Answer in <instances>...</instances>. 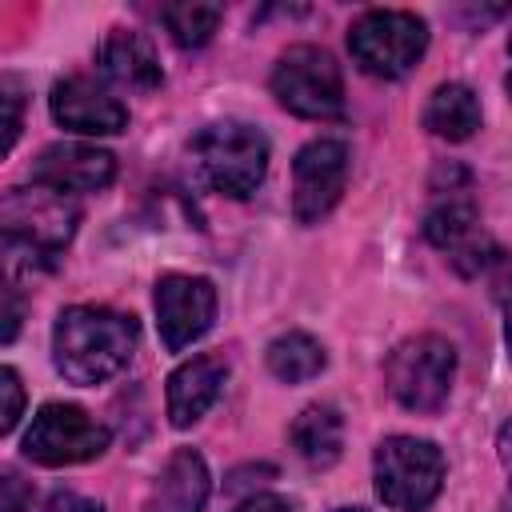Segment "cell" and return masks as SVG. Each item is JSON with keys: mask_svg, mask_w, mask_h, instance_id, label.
Instances as JSON below:
<instances>
[{"mask_svg": "<svg viewBox=\"0 0 512 512\" xmlns=\"http://www.w3.org/2000/svg\"><path fill=\"white\" fill-rule=\"evenodd\" d=\"M136 320L116 308L76 304L64 308L52 328V360L72 384H104L120 368H128L136 352Z\"/></svg>", "mask_w": 512, "mask_h": 512, "instance_id": "6da1fadb", "label": "cell"}, {"mask_svg": "<svg viewBox=\"0 0 512 512\" xmlns=\"http://www.w3.org/2000/svg\"><path fill=\"white\" fill-rule=\"evenodd\" d=\"M112 176H116L112 152L88 144H48L32 164V184L56 188L64 196L100 192L104 184H112Z\"/></svg>", "mask_w": 512, "mask_h": 512, "instance_id": "4fadbf2b", "label": "cell"}, {"mask_svg": "<svg viewBox=\"0 0 512 512\" xmlns=\"http://www.w3.org/2000/svg\"><path fill=\"white\" fill-rule=\"evenodd\" d=\"M508 60H512V36H508ZM504 84H508V92H512V64H508V76H504Z\"/></svg>", "mask_w": 512, "mask_h": 512, "instance_id": "f1b7e54d", "label": "cell"}, {"mask_svg": "<svg viewBox=\"0 0 512 512\" xmlns=\"http://www.w3.org/2000/svg\"><path fill=\"white\" fill-rule=\"evenodd\" d=\"M0 392H4L0 428H4V432H12V428H16V420H20V408H24V388H20L16 368H4V372H0Z\"/></svg>", "mask_w": 512, "mask_h": 512, "instance_id": "44dd1931", "label": "cell"}, {"mask_svg": "<svg viewBox=\"0 0 512 512\" xmlns=\"http://www.w3.org/2000/svg\"><path fill=\"white\" fill-rule=\"evenodd\" d=\"M4 300H8V312H4V344H8V340H16V328H20V296L12 284L4 288Z\"/></svg>", "mask_w": 512, "mask_h": 512, "instance_id": "d4e9b609", "label": "cell"}, {"mask_svg": "<svg viewBox=\"0 0 512 512\" xmlns=\"http://www.w3.org/2000/svg\"><path fill=\"white\" fill-rule=\"evenodd\" d=\"M80 220V208L72 196L32 184V188H8L0 200V224H4V248L12 260L52 264L64 244L72 240Z\"/></svg>", "mask_w": 512, "mask_h": 512, "instance_id": "7a4b0ae2", "label": "cell"}, {"mask_svg": "<svg viewBox=\"0 0 512 512\" xmlns=\"http://www.w3.org/2000/svg\"><path fill=\"white\" fill-rule=\"evenodd\" d=\"M384 376H388V392L408 412H436L452 392L456 352H452V344L444 336H432V332L408 336L388 356Z\"/></svg>", "mask_w": 512, "mask_h": 512, "instance_id": "52a82bcc", "label": "cell"}, {"mask_svg": "<svg viewBox=\"0 0 512 512\" xmlns=\"http://www.w3.org/2000/svg\"><path fill=\"white\" fill-rule=\"evenodd\" d=\"M108 448V428L76 404H44L24 432V456L44 468L84 464Z\"/></svg>", "mask_w": 512, "mask_h": 512, "instance_id": "ba28073f", "label": "cell"}, {"mask_svg": "<svg viewBox=\"0 0 512 512\" xmlns=\"http://www.w3.org/2000/svg\"><path fill=\"white\" fill-rule=\"evenodd\" d=\"M428 48V28L420 16L400 8H372L348 32V52L360 72L376 80H400Z\"/></svg>", "mask_w": 512, "mask_h": 512, "instance_id": "277c9868", "label": "cell"}, {"mask_svg": "<svg viewBox=\"0 0 512 512\" xmlns=\"http://www.w3.org/2000/svg\"><path fill=\"white\" fill-rule=\"evenodd\" d=\"M196 160L204 180L224 192V196H252L268 172V140L260 128L240 124V120H220L208 124L196 136Z\"/></svg>", "mask_w": 512, "mask_h": 512, "instance_id": "5b68a950", "label": "cell"}, {"mask_svg": "<svg viewBox=\"0 0 512 512\" xmlns=\"http://www.w3.org/2000/svg\"><path fill=\"white\" fill-rule=\"evenodd\" d=\"M376 496L396 512H424L444 484V456L432 440L388 436L372 460Z\"/></svg>", "mask_w": 512, "mask_h": 512, "instance_id": "3957f363", "label": "cell"}, {"mask_svg": "<svg viewBox=\"0 0 512 512\" xmlns=\"http://www.w3.org/2000/svg\"><path fill=\"white\" fill-rule=\"evenodd\" d=\"M228 376V364L220 356H192L168 376V420L176 428L196 424L212 400L220 396V384Z\"/></svg>", "mask_w": 512, "mask_h": 512, "instance_id": "5bb4252c", "label": "cell"}, {"mask_svg": "<svg viewBox=\"0 0 512 512\" xmlns=\"http://www.w3.org/2000/svg\"><path fill=\"white\" fill-rule=\"evenodd\" d=\"M424 236H428V240L452 260V268L464 272V276H476V272H484V268L496 260V244H492V236L484 232V224H480V216H476V208H472L468 196H448V200H440V204L428 212V220H424Z\"/></svg>", "mask_w": 512, "mask_h": 512, "instance_id": "8fae6325", "label": "cell"}, {"mask_svg": "<svg viewBox=\"0 0 512 512\" xmlns=\"http://www.w3.org/2000/svg\"><path fill=\"white\" fill-rule=\"evenodd\" d=\"M204 500H208V464L192 448H180L152 484L144 512H204Z\"/></svg>", "mask_w": 512, "mask_h": 512, "instance_id": "9a60e30c", "label": "cell"}, {"mask_svg": "<svg viewBox=\"0 0 512 512\" xmlns=\"http://www.w3.org/2000/svg\"><path fill=\"white\" fill-rule=\"evenodd\" d=\"M424 128L440 140H468L480 128V100L468 84H440L424 104Z\"/></svg>", "mask_w": 512, "mask_h": 512, "instance_id": "e0dca14e", "label": "cell"}, {"mask_svg": "<svg viewBox=\"0 0 512 512\" xmlns=\"http://www.w3.org/2000/svg\"><path fill=\"white\" fill-rule=\"evenodd\" d=\"M48 512H100V504H92V500H84L76 492H60V496H52Z\"/></svg>", "mask_w": 512, "mask_h": 512, "instance_id": "cb8c5ba5", "label": "cell"}, {"mask_svg": "<svg viewBox=\"0 0 512 512\" xmlns=\"http://www.w3.org/2000/svg\"><path fill=\"white\" fill-rule=\"evenodd\" d=\"M320 368H324V348L308 332H284L268 344V372L284 384L312 380Z\"/></svg>", "mask_w": 512, "mask_h": 512, "instance_id": "d6986e66", "label": "cell"}, {"mask_svg": "<svg viewBox=\"0 0 512 512\" xmlns=\"http://www.w3.org/2000/svg\"><path fill=\"white\" fill-rule=\"evenodd\" d=\"M272 96L304 120H336L344 112V80L332 52L316 44L288 48L272 68Z\"/></svg>", "mask_w": 512, "mask_h": 512, "instance_id": "8992f818", "label": "cell"}, {"mask_svg": "<svg viewBox=\"0 0 512 512\" xmlns=\"http://www.w3.org/2000/svg\"><path fill=\"white\" fill-rule=\"evenodd\" d=\"M340 512H360V508H340Z\"/></svg>", "mask_w": 512, "mask_h": 512, "instance_id": "f546056e", "label": "cell"}, {"mask_svg": "<svg viewBox=\"0 0 512 512\" xmlns=\"http://www.w3.org/2000/svg\"><path fill=\"white\" fill-rule=\"evenodd\" d=\"M0 492H4V504H0V512H24L28 504H32V488L8 468L4 476H0Z\"/></svg>", "mask_w": 512, "mask_h": 512, "instance_id": "7402d4cb", "label": "cell"}, {"mask_svg": "<svg viewBox=\"0 0 512 512\" xmlns=\"http://www.w3.org/2000/svg\"><path fill=\"white\" fill-rule=\"evenodd\" d=\"M504 340H508V352H512V304H508V312H504Z\"/></svg>", "mask_w": 512, "mask_h": 512, "instance_id": "83f0119b", "label": "cell"}, {"mask_svg": "<svg viewBox=\"0 0 512 512\" xmlns=\"http://www.w3.org/2000/svg\"><path fill=\"white\" fill-rule=\"evenodd\" d=\"M500 464L508 472V504H512V420L500 428Z\"/></svg>", "mask_w": 512, "mask_h": 512, "instance_id": "4316f807", "label": "cell"}, {"mask_svg": "<svg viewBox=\"0 0 512 512\" xmlns=\"http://www.w3.org/2000/svg\"><path fill=\"white\" fill-rule=\"evenodd\" d=\"M100 68L116 80V84H128V88H156L160 84V60L152 52V44L140 36V32H128V28H116L104 48H100Z\"/></svg>", "mask_w": 512, "mask_h": 512, "instance_id": "2e32d148", "label": "cell"}, {"mask_svg": "<svg viewBox=\"0 0 512 512\" xmlns=\"http://www.w3.org/2000/svg\"><path fill=\"white\" fill-rule=\"evenodd\" d=\"M4 152H12L16 144V132H20V92L12 88V80L4 84Z\"/></svg>", "mask_w": 512, "mask_h": 512, "instance_id": "603a6c76", "label": "cell"}, {"mask_svg": "<svg viewBox=\"0 0 512 512\" xmlns=\"http://www.w3.org/2000/svg\"><path fill=\"white\" fill-rule=\"evenodd\" d=\"M236 512H288V504H284L280 496H268V492H264V496H248Z\"/></svg>", "mask_w": 512, "mask_h": 512, "instance_id": "484cf974", "label": "cell"}, {"mask_svg": "<svg viewBox=\"0 0 512 512\" xmlns=\"http://www.w3.org/2000/svg\"><path fill=\"white\" fill-rule=\"evenodd\" d=\"M292 444L296 452L312 464V468H328L336 464L340 456V444H344V420L332 404H312L304 408L296 420H292Z\"/></svg>", "mask_w": 512, "mask_h": 512, "instance_id": "ac0fdd59", "label": "cell"}, {"mask_svg": "<svg viewBox=\"0 0 512 512\" xmlns=\"http://www.w3.org/2000/svg\"><path fill=\"white\" fill-rule=\"evenodd\" d=\"M216 320V288L204 276H160L156 284V324L168 352L196 344Z\"/></svg>", "mask_w": 512, "mask_h": 512, "instance_id": "30bf717a", "label": "cell"}, {"mask_svg": "<svg viewBox=\"0 0 512 512\" xmlns=\"http://www.w3.org/2000/svg\"><path fill=\"white\" fill-rule=\"evenodd\" d=\"M348 184V148L340 140H312L292 160V212L300 224L324 220Z\"/></svg>", "mask_w": 512, "mask_h": 512, "instance_id": "9c48e42d", "label": "cell"}, {"mask_svg": "<svg viewBox=\"0 0 512 512\" xmlns=\"http://www.w3.org/2000/svg\"><path fill=\"white\" fill-rule=\"evenodd\" d=\"M48 104H52L56 124H64L68 132H80V136H112V132L128 128V108L104 84H96L88 76L60 80L52 88Z\"/></svg>", "mask_w": 512, "mask_h": 512, "instance_id": "7c38bea8", "label": "cell"}, {"mask_svg": "<svg viewBox=\"0 0 512 512\" xmlns=\"http://www.w3.org/2000/svg\"><path fill=\"white\" fill-rule=\"evenodd\" d=\"M160 20L164 28L172 32V40L180 48H200L212 40L216 24L224 20V8L220 4H196V0H180V4H164L160 8Z\"/></svg>", "mask_w": 512, "mask_h": 512, "instance_id": "ffe728a7", "label": "cell"}]
</instances>
